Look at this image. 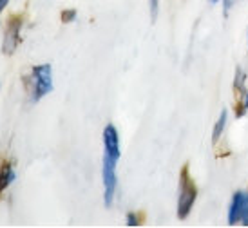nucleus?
I'll list each match as a JSON object with an SVG mask.
<instances>
[{
  "label": "nucleus",
  "instance_id": "obj_1",
  "mask_svg": "<svg viewBox=\"0 0 248 228\" xmlns=\"http://www.w3.org/2000/svg\"><path fill=\"white\" fill-rule=\"evenodd\" d=\"M196 198H198V188H196L194 181L188 176V168L185 167L181 170V176H179V201H178L179 219H185L186 215L190 214Z\"/></svg>",
  "mask_w": 248,
  "mask_h": 228
},
{
  "label": "nucleus",
  "instance_id": "obj_2",
  "mask_svg": "<svg viewBox=\"0 0 248 228\" xmlns=\"http://www.w3.org/2000/svg\"><path fill=\"white\" fill-rule=\"evenodd\" d=\"M29 83H31V91H33V100H40L46 94L53 91V76H51V65L44 63V65H36L31 69L29 76Z\"/></svg>",
  "mask_w": 248,
  "mask_h": 228
},
{
  "label": "nucleus",
  "instance_id": "obj_3",
  "mask_svg": "<svg viewBox=\"0 0 248 228\" xmlns=\"http://www.w3.org/2000/svg\"><path fill=\"white\" fill-rule=\"evenodd\" d=\"M116 163L112 158L104 156V168H102V178H104V192H105V205L110 207L114 190H116Z\"/></svg>",
  "mask_w": 248,
  "mask_h": 228
},
{
  "label": "nucleus",
  "instance_id": "obj_4",
  "mask_svg": "<svg viewBox=\"0 0 248 228\" xmlns=\"http://www.w3.org/2000/svg\"><path fill=\"white\" fill-rule=\"evenodd\" d=\"M20 28H22V16L20 15H11V18L7 22L6 38H4V53L6 55H11L15 51V47H16Z\"/></svg>",
  "mask_w": 248,
  "mask_h": 228
},
{
  "label": "nucleus",
  "instance_id": "obj_5",
  "mask_svg": "<svg viewBox=\"0 0 248 228\" xmlns=\"http://www.w3.org/2000/svg\"><path fill=\"white\" fill-rule=\"evenodd\" d=\"M104 147L105 156L112 158L114 161L120 159V136L114 125H107L104 131Z\"/></svg>",
  "mask_w": 248,
  "mask_h": 228
},
{
  "label": "nucleus",
  "instance_id": "obj_6",
  "mask_svg": "<svg viewBox=\"0 0 248 228\" xmlns=\"http://www.w3.org/2000/svg\"><path fill=\"white\" fill-rule=\"evenodd\" d=\"M245 203H247V194L235 192L228 208V225H237L243 219V212H245Z\"/></svg>",
  "mask_w": 248,
  "mask_h": 228
},
{
  "label": "nucleus",
  "instance_id": "obj_7",
  "mask_svg": "<svg viewBox=\"0 0 248 228\" xmlns=\"http://www.w3.org/2000/svg\"><path fill=\"white\" fill-rule=\"evenodd\" d=\"M13 180H15V172H13V168H11V165H9L7 161L2 163V168H0V196H2V192L13 183Z\"/></svg>",
  "mask_w": 248,
  "mask_h": 228
},
{
  "label": "nucleus",
  "instance_id": "obj_8",
  "mask_svg": "<svg viewBox=\"0 0 248 228\" xmlns=\"http://www.w3.org/2000/svg\"><path fill=\"white\" fill-rule=\"evenodd\" d=\"M225 125H227V111L223 109L219 114V120H217V123H216V127H214V136H212V141L214 143H217L221 138V134H223V131H225Z\"/></svg>",
  "mask_w": 248,
  "mask_h": 228
},
{
  "label": "nucleus",
  "instance_id": "obj_9",
  "mask_svg": "<svg viewBox=\"0 0 248 228\" xmlns=\"http://www.w3.org/2000/svg\"><path fill=\"white\" fill-rule=\"evenodd\" d=\"M127 225L129 227H138V225H141V217L138 214L131 212V214H127Z\"/></svg>",
  "mask_w": 248,
  "mask_h": 228
},
{
  "label": "nucleus",
  "instance_id": "obj_10",
  "mask_svg": "<svg viewBox=\"0 0 248 228\" xmlns=\"http://www.w3.org/2000/svg\"><path fill=\"white\" fill-rule=\"evenodd\" d=\"M243 225L248 227V192H247V203H245V212H243Z\"/></svg>",
  "mask_w": 248,
  "mask_h": 228
},
{
  "label": "nucleus",
  "instance_id": "obj_11",
  "mask_svg": "<svg viewBox=\"0 0 248 228\" xmlns=\"http://www.w3.org/2000/svg\"><path fill=\"white\" fill-rule=\"evenodd\" d=\"M75 18V11H65V13L62 15V20L63 22H71Z\"/></svg>",
  "mask_w": 248,
  "mask_h": 228
},
{
  "label": "nucleus",
  "instance_id": "obj_12",
  "mask_svg": "<svg viewBox=\"0 0 248 228\" xmlns=\"http://www.w3.org/2000/svg\"><path fill=\"white\" fill-rule=\"evenodd\" d=\"M151 11H152V18H154L156 11H158V0H151Z\"/></svg>",
  "mask_w": 248,
  "mask_h": 228
},
{
  "label": "nucleus",
  "instance_id": "obj_13",
  "mask_svg": "<svg viewBox=\"0 0 248 228\" xmlns=\"http://www.w3.org/2000/svg\"><path fill=\"white\" fill-rule=\"evenodd\" d=\"M232 2H234V0H223V6H225V13H228V9L232 7Z\"/></svg>",
  "mask_w": 248,
  "mask_h": 228
},
{
  "label": "nucleus",
  "instance_id": "obj_14",
  "mask_svg": "<svg viewBox=\"0 0 248 228\" xmlns=\"http://www.w3.org/2000/svg\"><path fill=\"white\" fill-rule=\"evenodd\" d=\"M7 2H9V0H0V11H2V9L7 6Z\"/></svg>",
  "mask_w": 248,
  "mask_h": 228
},
{
  "label": "nucleus",
  "instance_id": "obj_15",
  "mask_svg": "<svg viewBox=\"0 0 248 228\" xmlns=\"http://www.w3.org/2000/svg\"><path fill=\"white\" fill-rule=\"evenodd\" d=\"M245 109H248V92H247V96H245Z\"/></svg>",
  "mask_w": 248,
  "mask_h": 228
},
{
  "label": "nucleus",
  "instance_id": "obj_16",
  "mask_svg": "<svg viewBox=\"0 0 248 228\" xmlns=\"http://www.w3.org/2000/svg\"><path fill=\"white\" fill-rule=\"evenodd\" d=\"M212 2H217V0H212Z\"/></svg>",
  "mask_w": 248,
  "mask_h": 228
}]
</instances>
